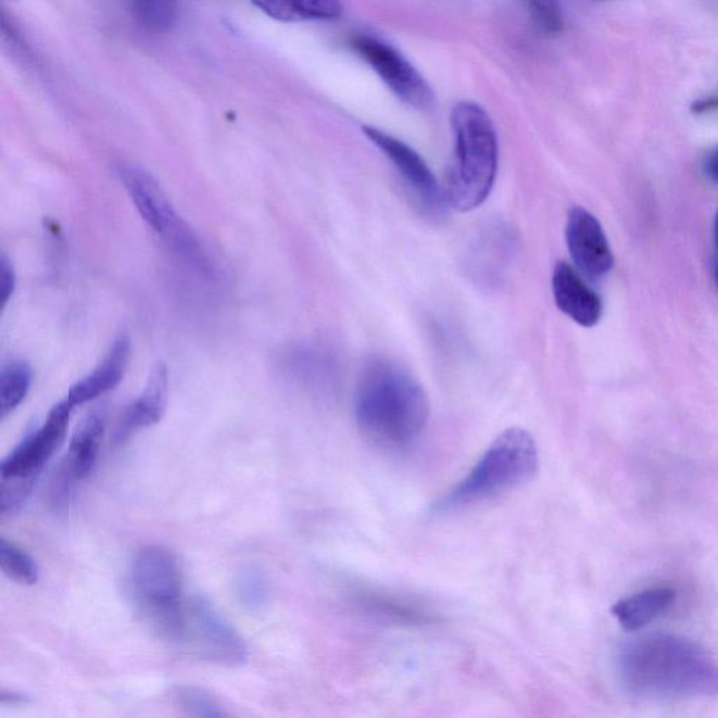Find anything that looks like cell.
I'll return each instance as SVG.
<instances>
[{
    "label": "cell",
    "instance_id": "13",
    "mask_svg": "<svg viewBox=\"0 0 718 718\" xmlns=\"http://www.w3.org/2000/svg\"><path fill=\"white\" fill-rule=\"evenodd\" d=\"M167 393V366L163 363H158L153 366L151 375H149L147 387H144L141 396L125 410L117 431H115V442L123 443L134 432L155 426V424L161 421L166 412Z\"/></svg>",
    "mask_w": 718,
    "mask_h": 718
},
{
    "label": "cell",
    "instance_id": "29",
    "mask_svg": "<svg viewBox=\"0 0 718 718\" xmlns=\"http://www.w3.org/2000/svg\"><path fill=\"white\" fill-rule=\"evenodd\" d=\"M716 267H718V212L715 221Z\"/></svg>",
    "mask_w": 718,
    "mask_h": 718
},
{
    "label": "cell",
    "instance_id": "24",
    "mask_svg": "<svg viewBox=\"0 0 718 718\" xmlns=\"http://www.w3.org/2000/svg\"><path fill=\"white\" fill-rule=\"evenodd\" d=\"M537 27L546 36H558L564 30L560 0H525Z\"/></svg>",
    "mask_w": 718,
    "mask_h": 718
},
{
    "label": "cell",
    "instance_id": "30",
    "mask_svg": "<svg viewBox=\"0 0 718 718\" xmlns=\"http://www.w3.org/2000/svg\"><path fill=\"white\" fill-rule=\"evenodd\" d=\"M715 278H716V286L718 289V267H715Z\"/></svg>",
    "mask_w": 718,
    "mask_h": 718
},
{
    "label": "cell",
    "instance_id": "18",
    "mask_svg": "<svg viewBox=\"0 0 718 718\" xmlns=\"http://www.w3.org/2000/svg\"><path fill=\"white\" fill-rule=\"evenodd\" d=\"M33 370L24 361H12L0 373V414L7 418L30 392Z\"/></svg>",
    "mask_w": 718,
    "mask_h": 718
},
{
    "label": "cell",
    "instance_id": "5",
    "mask_svg": "<svg viewBox=\"0 0 718 718\" xmlns=\"http://www.w3.org/2000/svg\"><path fill=\"white\" fill-rule=\"evenodd\" d=\"M135 604L163 638L178 643L185 618L182 578L177 558L168 549L149 544L135 554L129 570Z\"/></svg>",
    "mask_w": 718,
    "mask_h": 718
},
{
    "label": "cell",
    "instance_id": "2",
    "mask_svg": "<svg viewBox=\"0 0 718 718\" xmlns=\"http://www.w3.org/2000/svg\"><path fill=\"white\" fill-rule=\"evenodd\" d=\"M355 417L370 441L390 450L416 442L430 420L426 390L402 366L387 360L366 366L356 390Z\"/></svg>",
    "mask_w": 718,
    "mask_h": 718
},
{
    "label": "cell",
    "instance_id": "14",
    "mask_svg": "<svg viewBox=\"0 0 718 718\" xmlns=\"http://www.w3.org/2000/svg\"><path fill=\"white\" fill-rule=\"evenodd\" d=\"M129 356H131V340L127 335H122L114 340L98 368L70 389L66 400L71 406H81L117 388L124 378Z\"/></svg>",
    "mask_w": 718,
    "mask_h": 718
},
{
    "label": "cell",
    "instance_id": "23",
    "mask_svg": "<svg viewBox=\"0 0 718 718\" xmlns=\"http://www.w3.org/2000/svg\"><path fill=\"white\" fill-rule=\"evenodd\" d=\"M138 21L156 32L168 30L177 17V0H131Z\"/></svg>",
    "mask_w": 718,
    "mask_h": 718
},
{
    "label": "cell",
    "instance_id": "22",
    "mask_svg": "<svg viewBox=\"0 0 718 718\" xmlns=\"http://www.w3.org/2000/svg\"><path fill=\"white\" fill-rule=\"evenodd\" d=\"M236 596L245 609L260 612L269 601V582L257 567H244L235 581Z\"/></svg>",
    "mask_w": 718,
    "mask_h": 718
},
{
    "label": "cell",
    "instance_id": "25",
    "mask_svg": "<svg viewBox=\"0 0 718 718\" xmlns=\"http://www.w3.org/2000/svg\"><path fill=\"white\" fill-rule=\"evenodd\" d=\"M14 289H16V272H14L12 260L3 253L0 259V298H2L3 307H7L11 301Z\"/></svg>",
    "mask_w": 718,
    "mask_h": 718
},
{
    "label": "cell",
    "instance_id": "15",
    "mask_svg": "<svg viewBox=\"0 0 718 718\" xmlns=\"http://www.w3.org/2000/svg\"><path fill=\"white\" fill-rule=\"evenodd\" d=\"M675 597L677 592L672 588H650L616 602L612 606V614L625 630H640L671 608Z\"/></svg>",
    "mask_w": 718,
    "mask_h": 718
},
{
    "label": "cell",
    "instance_id": "4",
    "mask_svg": "<svg viewBox=\"0 0 718 718\" xmlns=\"http://www.w3.org/2000/svg\"><path fill=\"white\" fill-rule=\"evenodd\" d=\"M538 469L539 452L531 433L509 428L491 442L474 469L433 505V511L446 513L497 497L527 483Z\"/></svg>",
    "mask_w": 718,
    "mask_h": 718
},
{
    "label": "cell",
    "instance_id": "17",
    "mask_svg": "<svg viewBox=\"0 0 718 718\" xmlns=\"http://www.w3.org/2000/svg\"><path fill=\"white\" fill-rule=\"evenodd\" d=\"M255 8L284 23L336 21L343 14L340 0H252Z\"/></svg>",
    "mask_w": 718,
    "mask_h": 718
},
{
    "label": "cell",
    "instance_id": "10",
    "mask_svg": "<svg viewBox=\"0 0 718 718\" xmlns=\"http://www.w3.org/2000/svg\"><path fill=\"white\" fill-rule=\"evenodd\" d=\"M566 239L581 276L597 281L614 268V253L600 221L582 206L568 212Z\"/></svg>",
    "mask_w": 718,
    "mask_h": 718
},
{
    "label": "cell",
    "instance_id": "16",
    "mask_svg": "<svg viewBox=\"0 0 718 718\" xmlns=\"http://www.w3.org/2000/svg\"><path fill=\"white\" fill-rule=\"evenodd\" d=\"M104 418L89 413L81 420L70 443L66 467L74 480H84L93 471L104 436Z\"/></svg>",
    "mask_w": 718,
    "mask_h": 718
},
{
    "label": "cell",
    "instance_id": "27",
    "mask_svg": "<svg viewBox=\"0 0 718 718\" xmlns=\"http://www.w3.org/2000/svg\"><path fill=\"white\" fill-rule=\"evenodd\" d=\"M705 173L713 182L718 185V144L713 148L705 161Z\"/></svg>",
    "mask_w": 718,
    "mask_h": 718
},
{
    "label": "cell",
    "instance_id": "21",
    "mask_svg": "<svg viewBox=\"0 0 718 718\" xmlns=\"http://www.w3.org/2000/svg\"><path fill=\"white\" fill-rule=\"evenodd\" d=\"M173 703L182 715L199 718H219L228 716L222 703L205 689L197 686H177L172 692Z\"/></svg>",
    "mask_w": 718,
    "mask_h": 718
},
{
    "label": "cell",
    "instance_id": "11",
    "mask_svg": "<svg viewBox=\"0 0 718 718\" xmlns=\"http://www.w3.org/2000/svg\"><path fill=\"white\" fill-rule=\"evenodd\" d=\"M118 177L139 215L166 244L181 232L186 224L178 218L175 206L155 178L143 168L128 165L118 168Z\"/></svg>",
    "mask_w": 718,
    "mask_h": 718
},
{
    "label": "cell",
    "instance_id": "6",
    "mask_svg": "<svg viewBox=\"0 0 718 718\" xmlns=\"http://www.w3.org/2000/svg\"><path fill=\"white\" fill-rule=\"evenodd\" d=\"M182 616L177 644L186 645L204 662L224 667H240L249 662V647L242 635L204 596L188 597Z\"/></svg>",
    "mask_w": 718,
    "mask_h": 718
},
{
    "label": "cell",
    "instance_id": "1",
    "mask_svg": "<svg viewBox=\"0 0 718 718\" xmlns=\"http://www.w3.org/2000/svg\"><path fill=\"white\" fill-rule=\"evenodd\" d=\"M621 682L635 696L688 701L718 695V663L695 641L652 634L620 650Z\"/></svg>",
    "mask_w": 718,
    "mask_h": 718
},
{
    "label": "cell",
    "instance_id": "3",
    "mask_svg": "<svg viewBox=\"0 0 718 718\" xmlns=\"http://www.w3.org/2000/svg\"><path fill=\"white\" fill-rule=\"evenodd\" d=\"M455 155L443 196L461 212L479 209L493 190L499 167L497 134L490 115L474 101H461L451 113Z\"/></svg>",
    "mask_w": 718,
    "mask_h": 718
},
{
    "label": "cell",
    "instance_id": "19",
    "mask_svg": "<svg viewBox=\"0 0 718 718\" xmlns=\"http://www.w3.org/2000/svg\"><path fill=\"white\" fill-rule=\"evenodd\" d=\"M361 605L379 618L402 621L407 625H426L430 623L431 615L418 605L408 604L398 597H390L389 595L369 594L363 596Z\"/></svg>",
    "mask_w": 718,
    "mask_h": 718
},
{
    "label": "cell",
    "instance_id": "26",
    "mask_svg": "<svg viewBox=\"0 0 718 718\" xmlns=\"http://www.w3.org/2000/svg\"><path fill=\"white\" fill-rule=\"evenodd\" d=\"M691 111L697 115L715 113V111H718V95L693 101Z\"/></svg>",
    "mask_w": 718,
    "mask_h": 718
},
{
    "label": "cell",
    "instance_id": "20",
    "mask_svg": "<svg viewBox=\"0 0 718 718\" xmlns=\"http://www.w3.org/2000/svg\"><path fill=\"white\" fill-rule=\"evenodd\" d=\"M0 567L3 575L23 585H34L40 580V568L30 554L16 543L0 539Z\"/></svg>",
    "mask_w": 718,
    "mask_h": 718
},
{
    "label": "cell",
    "instance_id": "7",
    "mask_svg": "<svg viewBox=\"0 0 718 718\" xmlns=\"http://www.w3.org/2000/svg\"><path fill=\"white\" fill-rule=\"evenodd\" d=\"M350 45L403 103L418 110L430 109L436 103L431 86L392 46L370 36H355Z\"/></svg>",
    "mask_w": 718,
    "mask_h": 718
},
{
    "label": "cell",
    "instance_id": "8",
    "mask_svg": "<svg viewBox=\"0 0 718 718\" xmlns=\"http://www.w3.org/2000/svg\"><path fill=\"white\" fill-rule=\"evenodd\" d=\"M72 407L67 400L55 404L47 420L28 433L0 465L2 479H38L48 461L65 441Z\"/></svg>",
    "mask_w": 718,
    "mask_h": 718
},
{
    "label": "cell",
    "instance_id": "28",
    "mask_svg": "<svg viewBox=\"0 0 718 718\" xmlns=\"http://www.w3.org/2000/svg\"><path fill=\"white\" fill-rule=\"evenodd\" d=\"M27 702V696L22 695V693L7 691V689H3V691L0 692V703H2V705H24V703Z\"/></svg>",
    "mask_w": 718,
    "mask_h": 718
},
{
    "label": "cell",
    "instance_id": "9",
    "mask_svg": "<svg viewBox=\"0 0 718 718\" xmlns=\"http://www.w3.org/2000/svg\"><path fill=\"white\" fill-rule=\"evenodd\" d=\"M363 131L396 167L400 177L420 202L421 209L431 215L441 214L446 202L445 196L424 159L407 143L378 128L365 125Z\"/></svg>",
    "mask_w": 718,
    "mask_h": 718
},
{
    "label": "cell",
    "instance_id": "12",
    "mask_svg": "<svg viewBox=\"0 0 718 718\" xmlns=\"http://www.w3.org/2000/svg\"><path fill=\"white\" fill-rule=\"evenodd\" d=\"M554 302L564 315L582 327L600 323L604 305L600 295L587 286L584 279L568 263H557L553 272Z\"/></svg>",
    "mask_w": 718,
    "mask_h": 718
}]
</instances>
